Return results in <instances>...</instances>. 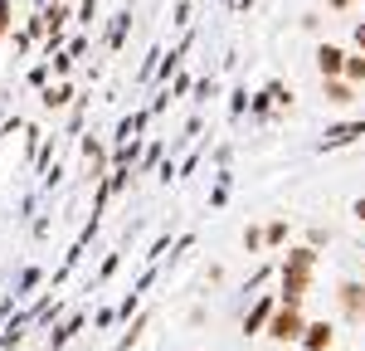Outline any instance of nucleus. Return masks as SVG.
Masks as SVG:
<instances>
[{"label":"nucleus","mask_w":365,"mask_h":351,"mask_svg":"<svg viewBox=\"0 0 365 351\" xmlns=\"http://www.w3.org/2000/svg\"><path fill=\"white\" fill-rule=\"evenodd\" d=\"M312 268H317V254L307 249H292L287 263H282V302H292V307H302V297L312 288Z\"/></svg>","instance_id":"1"},{"label":"nucleus","mask_w":365,"mask_h":351,"mask_svg":"<svg viewBox=\"0 0 365 351\" xmlns=\"http://www.w3.org/2000/svg\"><path fill=\"white\" fill-rule=\"evenodd\" d=\"M302 332H307V317H302V307H292V302H278V307H273V317H268V337H273V342H302Z\"/></svg>","instance_id":"2"},{"label":"nucleus","mask_w":365,"mask_h":351,"mask_svg":"<svg viewBox=\"0 0 365 351\" xmlns=\"http://www.w3.org/2000/svg\"><path fill=\"white\" fill-rule=\"evenodd\" d=\"M336 297H341V312L351 322H365V283H341Z\"/></svg>","instance_id":"3"},{"label":"nucleus","mask_w":365,"mask_h":351,"mask_svg":"<svg viewBox=\"0 0 365 351\" xmlns=\"http://www.w3.org/2000/svg\"><path fill=\"white\" fill-rule=\"evenodd\" d=\"M317 68H322V78H341V73H346V49L322 44V49H317Z\"/></svg>","instance_id":"4"},{"label":"nucleus","mask_w":365,"mask_h":351,"mask_svg":"<svg viewBox=\"0 0 365 351\" xmlns=\"http://www.w3.org/2000/svg\"><path fill=\"white\" fill-rule=\"evenodd\" d=\"M302 347H307V351H327V347H331V327H327V322H307Z\"/></svg>","instance_id":"5"},{"label":"nucleus","mask_w":365,"mask_h":351,"mask_svg":"<svg viewBox=\"0 0 365 351\" xmlns=\"http://www.w3.org/2000/svg\"><path fill=\"white\" fill-rule=\"evenodd\" d=\"M322 88H327V103H336V108L356 103V88H351V83H341V78H322Z\"/></svg>","instance_id":"6"},{"label":"nucleus","mask_w":365,"mask_h":351,"mask_svg":"<svg viewBox=\"0 0 365 351\" xmlns=\"http://www.w3.org/2000/svg\"><path fill=\"white\" fill-rule=\"evenodd\" d=\"M273 307H278V302H273V297H263V302H258V307L249 312L244 332H263V327H268V317H273Z\"/></svg>","instance_id":"7"},{"label":"nucleus","mask_w":365,"mask_h":351,"mask_svg":"<svg viewBox=\"0 0 365 351\" xmlns=\"http://www.w3.org/2000/svg\"><path fill=\"white\" fill-rule=\"evenodd\" d=\"M346 83H365V54H346Z\"/></svg>","instance_id":"8"},{"label":"nucleus","mask_w":365,"mask_h":351,"mask_svg":"<svg viewBox=\"0 0 365 351\" xmlns=\"http://www.w3.org/2000/svg\"><path fill=\"white\" fill-rule=\"evenodd\" d=\"M351 137H365V127H331V132H327V142H331V146L351 142Z\"/></svg>","instance_id":"9"},{"label":"nucleus","mask_w":365,"mask_h":351,"mask_svg":"<svg viewBox=\"0 0 365 351\" xmlns=\"http://www.w3.org/2000/svg\"><path fill=\"white\" fill-rule=\"evenodd\" d=\"M10 15H15V0H0V39H5V34H10V25H15V20H10Z\"/></svg>","instance_id":"10"},{"label":"nucleus","mask_w":365,"mask_h":351,"mask_svg":"<svg viewBox=\"0 0 365 351\" xmlns=\"http://www.w3.org/2000/svg\"><path fill=\"white\" fill-rule=\"evenodd\" d=\"M68 98H73V93H68V88H49V93H44V103H49V108H63V103H68Z\"/></svg>","instance_id":"11"},{"label":"nucleus","mask_w":365,"mask_h":351,"mask_svg":"<svg viewBox=\"0 0 365 351\" xmlns=\"http://www.w3.org/2000/svg\"><path fill=\"white\" fill-rule=\"evenodd\" d=\"M263 239H268V244H282V239H287V225H268V234H263Z\"/></svg>","instance_id":"12"},{"label":"nucleus","mask_w":365,"mask_h":351,"mask_svg":"<svg viewBox=\"0 0 365 351\" xmlns=\"http://www.w3.org/2000/svg\"><path fill=\"white\" fill-rule=\"evenodd\" d=\"M356 44H361V54H365V20L356 25Z\"/></svg>","instance_id":"13"},{"label":"nucleus","mask_w":365,"mask_h":351,"mask_svg":"<svg viewBox=\"0 0 365 351\" xmlns=\"http://www.w3.org/2000/svg\"><path fill=\"white\" fill-rule=\"evenodd\" d=\"M356 220H361V225H365V195H361V200H356Z\"/></svg>","instance_id":"14"},{"label":"nucleus","mask_w":365,"mask_h":351,"mask_svg":"<svg viewBox=\"0 0 365 351\" xmlns=\"http://www.w3.org/2000/svg\"><path fill=\"white\" fill-rule=\"evenodd\" d=\"M327 5H331V10H351V0H327Z\"/></svg>","instance_id":"15"}]
</instances>
